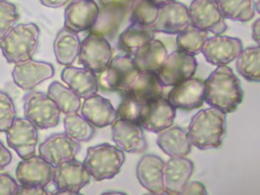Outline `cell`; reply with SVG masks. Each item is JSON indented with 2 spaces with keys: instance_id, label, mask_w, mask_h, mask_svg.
I'll return each instance as SVG.
<instances>
[{
  "instance_id": "cell-1",
  "label": "cell",
  "mask_w": 260,
  "mask_h": 195,
  "mask_svg": "<svg viewBox=\"0 0 260 195\" xmlns=\"http://www.w3.org/2000/svg\"><path fill=\"white\" fill-rule=\"evenodd\" d=\"M243 98L240 80L227 66H218L205 81V102L225 114L236 111Z\"/></svg>"
},
{
  "instance_id": "cell-2",
  "label": "cell",
  "mask_w": 260,
  "mask_h": 195,
  "mask_svg": "<svg viewBox=\"0 0 260 195\" xmlns=\"http://www.w3.org/2000/svg\"><path fill=\"white\" fill-rule=\"evenodd\" d=\"M187 134L192 146L199 149L220 147L226 135V114L212 107L198 111L191 118Z\"/></svg>"
},
{
  "instance_id": "cell-3",
  "label": "cell",
  "mask_w": 260,
  "mask_h": 195,
  "mask_svg": "<svg viewBox=\"0 0 260 195\" xmlns=\"http://www.w3.org/2000/svg\"><path fill=\"white\" fill-rule=\"evenodd\" d=\"M40 29L34 23L15 24L0 39V50L9 63L31 59L39 47Z\"/></svg>"
},
{
  "instance_id": "cell-4",
  "label": "cell",
  "mask_w": 260,
  "mask_h": 195,
  "mask_svg": "<svg viewBox=\"0 0 260 195\" xmlns=\"http://www.w3.org/2000/svg\"><path fill=\"white\" fill-rule=\"evenodd\" d=\"M125 152L110 144L90 146L83 161L85 168L96 182L117 176L125 163Z\"/></svg>"
},
{
  "instance_id": "cell-5",
  "label": "cell",
  "mask_w": 260,
  "mask_h": 195,
  "mask_svg": "<svg viewBox=\"0 0 260 195\" xmlns=\"http://www.w3.org/2000/svg\"><path fill=\"white\" fill-rule=\"evenodd\" d=\"M140 70L136 66L130 55H120L112 58L107 69L98 76L99 87L107 90L115 91L122 95L127 93L131 85L137 78Z\"/></svg>"
},
{
  "instance_id": "cell-6",
  "label": "cell",
  "mask_w": 260,
  "mask_h": 195,
  "mask_svg": "<svg viewBox=\"0 0 260 195\" xmlns=\"http://www.w3.org/2000/svg\"><path fill=\"white\" fill-rule=\"evenodd\" d=\"M24 117L37 129L46 130L58 126L60 110L56 103L43 92L29 91L23 99Z\"/></svg>"
},
{
  "instance_id": "cell-7",
  "label": "cell",
  "mask_w": 260,
  "mask_h": 195,
  "mask_svg": "<svg viewBox=\"0 0 260 195\" xmlns=\"http://www.w3.org/2000/svg\"><path fill=\"white\" fill-rule=\"evenodd\" d=\"M190 25L213 35H222L227 24L216 0H193L188 7Z\"/></svg>"
},
{
  "instance_id": "cell-8",
  "label": "cell",
  "mask_w": 260,
  "mask_h": 195,
  "mask_svg": "<svg viewBox=\"0 0 260 195\" xmlns=\"http://www.w3.org/2000/svg\"><path fill=\"white\" fill-rule=\"evenodd\" d=\"M197 67L198 62L194 56L178 49L168 55L156 75L162 85L173 87L193 77Z\"/></svg>"
},
{
  "instance_id": "cell-9",
  "label": "cell",
  "mask_w": 260,
  "mask_h": 195,
  "mask_svg": "<svg viewBox=\"0 0 260 195\" xmlns=\"http://www.w3.org/2000/svg\"><path fill=\"white\" fill-rule=\"evenodd\" d=\"M113 58V49L107 38L89 34L83 39L78 62L84 68L100 73L104 72Z\"/></svg>"
},
{
  "instance_id": "cell-10",
  "label": "cell",
  "mask_w": 260,
  "mask_h": 195,
  "mask_svg": "<svg viewBox=\"0 0 260 195\" xmlns=\"http://www.w3.org/2000/svg\"><path fill=\"white\" fill-rule=\"evenodd\" d=\"M177 111L167 98H156L142 104L138 123L143 130L158 133L174 125Z\"/></svg>"
},
{
  "instance_id": "cell-11",
  "label": "cell",
  "mask_w": 260,
  "mask_h": 195,
  "mask_svg": "<svg viewBox=\"0 0 260 195\" xmlns=\"http://www.w3.org/2000/svg\"><path fill=\"white\" fill-rule=\"evenodd\" d=\"M38 129L24 118H15L10 128L5 132L8 146L11 147L21 159L27 158L36 154L38 145Z\"/></svg>"
},
{
  "instance_id": "cell-12",
  "label": "cell",
  "mask_w": 260,
  "mask_h": 195,
  "mask_svg": "<svg viewBox=\"0 0 260 195\" xmlns=\"http://www.w3.org/2000/svg\"><path fill=\"white\" fill-rule=\"evenodd\" d=\"M189 25L188 7L176 0L159 6L157 18L149 27L155 34L178 35Z\"/></svg>"
},
{
  "instance_id": "cell-13",
  "label": "cell",
  "mask_w": 260,
  "mask_h": 195,
  "mask_svg": "<svg viewBox=\"0 0 260 195\" xmlns=\"http://www.w3.org/2000/svg\"><path fill=\"white\" fill-rule=\"evenodd\" d=\"M55 74L54 67L47 61L28 59L14 63L12 77L15 84L25 91H31Z\"/></svg>"
},
{
  "instance_id": "cell-14",
  "label": "cell",
  "mask_w": 260,
  "mask_h": 195,
  "mask_svg": "<svg viewBox=\"0 0 260 195\" xmlns=\"http://www.w3.org/2000/svg\"><path fill=\"white\" fill-rule=\"evenodd\" d=\"M243 49V43L239 38L214 35L206 40L201 53L206 61L218 67L235 61Z\"/></svg>"
},
{
  "instance_id": "cell-15",
  "label": "cell",
  "mask_w": 260,
  "mask_h": 195,
  "mask_svg": "<svg viewBox=\"0 0 260 195\" xmlns=\"http://www.w3.org/2000/svg\"><path fill=\"white\" fill-rule=\"evenodd\" d=\"M80 148V143L64 133H59L49 136L39 145L38 150L39 155L55 168L63 162L75 159Z\"/></svg>"
},
{
  "instance_id": "cell-16",
  "label": "cell",
  "mask_w": 260,
  "mask_h": 195,
  "mask_svg": "<svg viewBox=\"0 0 260 195\" xmlns=\"http://www.w3.org/2000/svg\"><path fill=\"white\" fill-rule=\"evenodd\" d=\"M91 175L83 162L76 159L63 162L54 168L53 181L56 190H71L80 192L91 182Z\"/></svg>"
},
{
  "instance_id": "cell-17",
  "label": "cell",
  "mask_w": 260,
  "mask_h": 195,
  "mask_svg": "<svg viewBox=\"0 0 260 195\" xmlns=\"http://www.w3.org/2000/svg\"><path fill=\"white\" fill-rule=\"evenodd\" d=\"M54 167L40 155L22 159L16 168V180L21 185L46 187L53 181Z\"/></svg>"
},
{
  "instance_id": "cell-18",
  "label": "cell",
  "mask_w": 260,
  "mask_h": 195,
  "mask_svg": "<svg viewBox=\"0 0 260 195\" xmlns=\"http://www.w3.org/2000/svg\"><path fill=\"white\" fill-rule=\"evenodd\" d=\"M204 95L205 81L191 77L173 86L167 100L175 109L192 110L201 108L205 102Z\"/></svg>"
},
{
  "instance_id": "cell-19",
  "label": "cell",
  "mask_w": 260,
  "mask_h": 195,
  "mask_svg": "<svg viewBox=\"0 0 260 195\" xmlns=\"http://www.w3.org/2000/svg\"><path fill=\"white\" fill-rule=\"evenodd\" d=\"M112 140L124 152L142 153L147 148L143 128L138 122L116 119L112 124Z\"/></svg>"
},
{
  "instance_id": "cell-20",
  "label": "cell",
  "mask_w": 260,
  "mask_h": 195,
  "mask_svg": "<svg viewBox=\"0 0 260 195\" xmlns=\"http://www.w3.org/2000/svg\"><path fill=\"white\" fill-rule=\"evenodd\" d=\"M100 6L95 0H73L64 10V27L79 34L95 24Z\"/></svg>"
},
{
  "instance_id": "cell-21",
  "label": "cell",
  "mask_w": 260,
  "mask_h": 195,
  "mask_svg": "<svg viewBox=\"0 0 260 195\" xmlns=\"http://www.w3.org/2000/svg\"><path fill=\"white\" fill-rule=\"evenodd\" d=\"M194 172V164L185 157H171L164 162L163 182L164 194H179L188 183Z\"/></svg>"
},
{
  "instance_id": "cell-22",
  "label": "cell",
  "mask_w": 260,
  "mask_h": 195,
  "mask_svg": "<svg viewBox=\"0 0 260 195\" xmlns=\"http://www.w3.org/2000/svg\"><path fill=\"white\" fill-rule=\"evenodd\" d=\"M164 160L155 154H145L137 165V178L146 190L152 194H163Z\"/></svg>"
},
{
  "instance_id": "cell-23",
  "label": "cell",
  "mask_w": 260,
  "mask_h": 195,
  "mask_svg": "<svg viewBox=\"0 0 260 195\" xmlns=\"http://www.w3.org/2000/svg\"><path fill=\"white\" fill-rule=\"evenodd\" d=\"M81 115L95 128H105L112 125L117 119L116 110L106 98L92 95L86 98L81 105Z\"/></svg>"
},
{
  "instance_id": "cell-24",
  "label": "cell",
  "mask_w": 260,
  "mask_h": 195,
  "mask_svg": "<svg viewBox=\"0 0 260 195\" xmlns=\"http://www.w3.org/2000/svg\"><path fill=\"white\" fill-rule=\"evenodd\" d=\"M60 78L81 99L95 95L100 88L96 73L86 68L68 66L61 71Z\"/></svg>"
},
{
  "instance_id": "cell-25",
  "label": "cell",
  "mask_w": 260,
  "mask_h": 195,
  "mask_svg": "<svg viewBox=\"0 0 260 195\" xmlns=\"http://www.w3.org/2000/svg\"><path fill=\"white\" fill-rule=\"evenodd\" d=\"M156 142L170 157H185L192 148L187 131L173 125L158 132Z\"/></svg>"
},
{
  "instance_id": "cell-26",
  "label": "cell",
  "mask_w": 260,
  "mask_h": 195,
  "mask_svg": "<svg viewBox=\"0 0 260 195\" xmlns=\"http://www.w3.org/2000/svg\"><path fill=\"white\" fill-rule=\"evenodd\" d=\"M169 52L164 43L158 39H151L133 55V60L140 72L156 73L166 61Z\"/></svg>"
},
{
  "instance_id": "cell-27",
  "label": "cell",
  "mask_w": 260,
  "mask_h": 195,
  "mask_svg": "<svg viewBox=\"0 0 260 195\" xmlns=\"http://www.w3.org/2000/svg\"><path fill=\"white\" fill-rule=\"evenodd\" d=\"M128 10L129 8L103 6L102 9L100 8L98 19L89 32L101 36L107 39L113 38L116 36Z\"/></svg>"
},
{
  "instance_id": "cell-28",
  "label": "cell",
  "mask_w": 260,
  "mask_h": 195,
  "mask_svg": "<svg viewBox=\"0 0 260 195\" xmlns=\"http://www.w3.org/2000/svg\"><path fill=\"white\" fill-rule=\"evenodd\" d=\"M81 41L78 34L63 27L57 34L54 41V53L59 64L68 67L78 58Z\"/></svg>"
},
{
  "instance_id": "cell-29",
  "label": "cell",
  "mask_w": 260,
  "mask_h": 195,
  "mask_svg": "<svg viewBox=\"0 0 260 195\" xmlns=\"http://www.w3.org/2000/svg\"><path fill=\"white\" fill-rule=\"evenodd\" d=\"M163 87L156 73L140 72L127 93L139 103L144 104L163 96ZM124 95V94H123Z\"/></svg>"
},
{
  "instance_id": "cell-30",
  "label": "cell",
  "mask_w": 260,
  "mask_h": 195,
  "mask_svg": "<svg viewBox=\"0 0 260 195\" xmlns=\"http://www.w3.org/2000/svg\"><path fill=\"white\" fill-rule=\"evenodd\" d=\"M154 35L155 32L150 29L149 26L132 23L123 32L120 34L119 48L128 55L133 56L143 44L153 39Z\"/></svg>"
},
{
  "instance_id": "cell-31",
  "label": "cell",
  "mask_w": 260,
  "mask_h": 195,
  "mask_svg": "<svg viewBox=\"0 0 260 195\" xmlns=\"http://www.w3.org/2000/svg\"><path fill=\"white\" fill-rule=\"evenodd\" d=\"M48 96L58 106L60 113L71 114L76 113L81 108V98L70 87L58 81L52 82L48 87Z\"/></svg>"
},
{
  "instance_id": "cell-32",
  "label": "cell",
  "mask_w": 260,
  "mask_h": 195,
  "mask_svg": "<svg viewBox=\"0 0 260 195\" xmlns=\"http://www.w3.org/2000/svg\"><path fill=\"white\" fill-rule=\"evenodd\" d=\"M225 20L245 23L255 15V0H216Z\"/></svg>"
},
{
  "instance_id": "cell-33",
  "label": "cell",
  "mask_w": 260,
  "mask_h": 195,
  "mask_svg": "<svg viewBox=\"0 0 260 195\" xmlns=\"http://www.w3.org/2000/svg\"><path fill=\"white\" fill-rule=\"evenodd\" d=\"M238 73L250 82L258 83L260 80L259 45L243 49L236 59Z\"/></svg>"
},
{
  "instance_id": "cell-34",
  "label": "cell",
  "mask_w": 260,
  "mask_h": 195,
  "mask_svg": "<svg viewBox=\"0 0 260 195\" xmlns=\"http://www.w3.org/2000/svg\"><path fill=\"white\" fill-rule=\"evenodd\" d=\"M64 134L78 143L90 141L95 133V128L81 114L71 113L63 118Z\"/></svg>"
},
{
  "instance_id": "cell-35",
  "label": "cell",
  "mask_w": 260,
  "mask_h": 195,
  "mask_svg": "<svg viewBox=\"0 0 260 195\" xmlns=\"http://www.w3.org/2000/svg\"><path fill=\"white\" fill-rule=\"evenodd\" d=\"M177 36L176 42L178 50L195 57L201 53L206 40L209 38V32L189 25Z\"/></svg>"
},
{
  "instance_id": "cell-36",
  "label": "cell",
  "mask_w": 260,
  "mask_h": 195,
  "mask_svg": "<svg viewBox=\"0 0 260 195\" xmlns=\"http://www.w3.org/2000/svg\"><path fill=\"white\" fill-rule=\"evenodd\" d=\"M159 6L151 0H131L129 10L132 23L150 26L157 18Z\"/></svg>"
},
{
  "instance_id": "cell-37",
  "label": "cell",
  "mask_w": 260,
  "mask_h": 195,
  "mask_svg": "<svg viewBox=\"0 0 260 195\" xmlns=\"http://www.w3.org/2000/svg\"><path fill=\"white\" fill-rule=\"evenodd\" d=\"M20 15L16 5L7 0H0V39L17 24Z\"/></svg>"
},
{
  "instance_id": "cell-38",
  "label": "cell",
  "mask_w": 260,
  "mask_h": 195,
  "mask_svg": "<svg viewBox=\"0 0 260 195\" xmlns=\"http://www.w3.org/2000/svg\"><path fill=\"white\" fill-rule=\"evenodd\" d=\"M142 104L131 97L128 94H124L121 103L116 110V117L124 121L138 122Z\"/></svg>"
},
{
  "instance_id": "cell-39",
  "label": "cell",
  "mask_w": 260,
  "mask_h": 195,
  "mask_svg": "<svg viewBox=\"0 0 260 195\" xmlns=\"http://www.w3.org/2000/svg\"><path fill=\"white\" fill-rule=\"evenodd\" d=\"M17 116L16 108L11 97L0 91V132L5 133Z\"/></svg>"
},
{
  "instance_id": "cell-40",
  "label": "cell",
  "mask_w": 260,
  "mask_h": 195,
  "mask_svg": "<svg viewBox=\"0 0 260 195\" xmlns=\"http://www.w3.org/2000/svg\"><path fill=\"white\" fill-rule=\"evenodd\" d=\"M19 183L8 174H0V195H17Z\"/></svg>"
},
{
  "instance_id": "cell-41",
  "label": "cell",
  "mask_w": 260,
  "mask_h": 195,
  "mask_svg": "<svg viewBox=\"0 0 260 195\" xmlns=\"http://www.w3.org/2000/svg\"><path fill=\"white\" fill-rule=\"evenodd\" d=\"M179 194L183 195H205L208 194V191H207V188L206 186L200 183V182H196V181H193V182H188L186 183L182 189L180 190Z\"/></svg>"
},
{
  "instance_id": "cell-42",
  "label": "cell",
  "mask_w": 260,
  "mask_h": 195,
  "mask_svg": "<svg viewBox=\"0 0 260 195\" xmlns=\"http://www.w3.org/2000/svg\"><path fill=\"white\" fill-rule=\"evenodd\" d=\"M52 192L48 191L46 187L36 185H19L17 195H49Z\"/></svg>"
},
{
  "instance_id": "cell-43",
  "label": "cell",
  "mask_w": 260,
  "mask_h": 195,
  "mask_svg": "<svg viewBox=\"0 0 260 195\" xmlns=\"http://www.w3.org/2000/svg\"><path fill=\"white\" fill-rule=\"evenodd\" d=\"M12 153L0 141V170L6 168L12 162Z\"/></svg>"
},
{
  "instance_id": "cell-44",
  "label": "cell",
  "mask_w": 260,
  "mask_h": 195,
  "mask_svg": "<svg viewBox=\"0 0 260 195\" xmlns=\"http://www.w3.org/2000/svg\"><path fill=\"white\" fill-rule=\"evenodd\" d=\"M103 6H114L129 8L131 0H99Z\"/></svg>"
},
{
  "instance_id": "cell-45",
  "label": "cell",
  "mask_w": 260,
  "mask_h": 195,
  "mask_svg": "<svg viewBox=\"0 0 260 195\" xmlns=\"http://www.w3.org/2000/svg\"><path fill=\"white\" fill-rule=\"evenodd\" d=\"M39 1L43 6L49 7V8H59L71 2V0H39Z\"/></svg>"
},
{
  "instance_id": "cell-46",
  "label": "cell",
  "mask_w": 260,
  "mask_h": 195,
  "mask_svg": "<svg viewBox=\"0 0 260 195\" xmlns=\"http://www.w3.org/2000/svg\"><path fill=\"white\" fill-rule=\"evenodd\" d=\"M251 37L257 45L260 42V19H256L251 25Z\"/></svg>"
},
{
  "instance_id": "cell-47",
  "label": "cell",
  "mask_w": 260,
  "mask_h": 195,
  "mask_svg": "<svg viewBox=\"0 0 260 195\" xmlns=\"http://www.w3.org/2000/svg\"><path fill=\"white\" fill-rule=\"evenodd\" d=\"M53 194L56 195H79L80 192H75L71 190H56Z\"/></svg>"
},
{
  "instance_id": "cell-48",
  "label": "cell",
  "mask_w": 260,
  "mask_h": 195,
  "mask_svg": "<svg viewBox=\"0 0 260 195\" xmlns=\"http://www.w3.org/2000/svg\"><path fill=\"white\" fill-rule=\"evenodd\" d=\"M153 3H155L156 5H158V6H161V5H163V4H166V3H169V2H172V1H176V0H151Z\"/></svg>"
},
{
  "instance_id": "cell-49",
  "label": "cell",
  "mask_w": 260,
  "mask_h": 195,
  "mask_svg": "<svg viewBox=\"0 0 260 195\" xmlns=\"http://www.w3.org/2000/svg\"><path fill=\"white\" fill-rule=\"evenodd\" d=\"M103 195H107V194H122L125 195L126 193L125 192H122V191H115V190H111V191H105V192H103L102 193Z\"/></svg>"
}]
</instances>
